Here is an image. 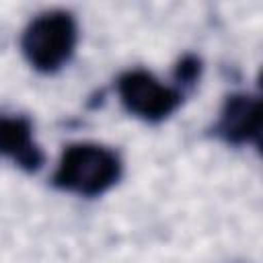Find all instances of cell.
Here are the masks:
<instances>
[{
  "label": "cell",
  "mask_w": 263,
  "mask_h": 263,
  "mask_svg": "<svg viewBox=\"0 0 263 263\" xmlns=\"http://www.w3.org/2000/svg\"><path fill=\"white\" fill-rule=\"evenodd\" d=\"M123 164L115 150L80 142L70 144L55 166L51 183L62 189L82 197H97L109 191L121 177Z\"/></svg>",
  "instance_id": "obj_1"
},
{
  "label": "cell",
  "mask_w": 263,
  "mask_h": 263,
  "mask_svg": "<svg viewBox=\"0 0 263 263\" xmlns=\"http://www.w3.org/2000/svg\"><path fill=\"white\" fill-rule=\"evenodd\" d=\"M76 43L78 25L74 16L66 10H47L27 25L21 49L31 68L43 74H53L70 62Z\"/></svg>",
  "instance_id": "obj_2"
},
{
  "label": "cell",
  "mask_w": 263,
  "mask_h": 263,
  "mask_svg": "<svg viewBox=\"0 0 263 263\" xmlns=\"http://www.w3.org/2000/svg\"><path fill=\"white\" fill-rule=\"evenodd\" d=\"M117 95L127 113L150 123H158L173 115L183 101L179 88L162 84L146 70H129L121 74L117 80Z\"/></svg>",
  "instance_id": "obj_3"
},
{
  "label": "cell",
  "mask_w": 263,
  "mask_h": 263,
  "mask_svg": "<svg viewBox=\"0 0 263 263\" xmlns=\"http://www.w3.org/2000/svg\"><path fill=\"white\" fill-rule=\"evenodd\" d=\"M214 134L232 146L255 144L261 134V101L249 92L228 95L214 123Z\"/></svg>",
  "instance_id": "obj_4"
},
{
  "label": "cell",
  "mask_w": 263,
  "mask_h": 263,
  "mask_svg": "<svg viewBox=\"0 0 263 263\" xmlns=\"http://www.w3.org/2000/svg\"><path fill=\"white\" fill-rule=\"evenodd\" d=\"M0 156L10 158L27 173L43 166L45 154L33 138L31 119L23 115H0Z\"/></svg>",
  "instance_id": "obj_5"
},
{
  "label": "cell",
  "mask_w": 263,
  "mask_h": 263,
  "mask_svg": "<svg viewBox=\"0 0 263 263\" xmlns=\"http://www.w3.org/2000/svg\"><path fill=\"white\" fill-rule=\"evenodd\" d=\"M201 60L195 55V53H185L179 62H177V66H175V70H173V78H175V82L179 84V90L181 88H191L197 80H199V76H201Z\"/></svg>",
  "instance_id": "obj_6"
}]
</instances>
